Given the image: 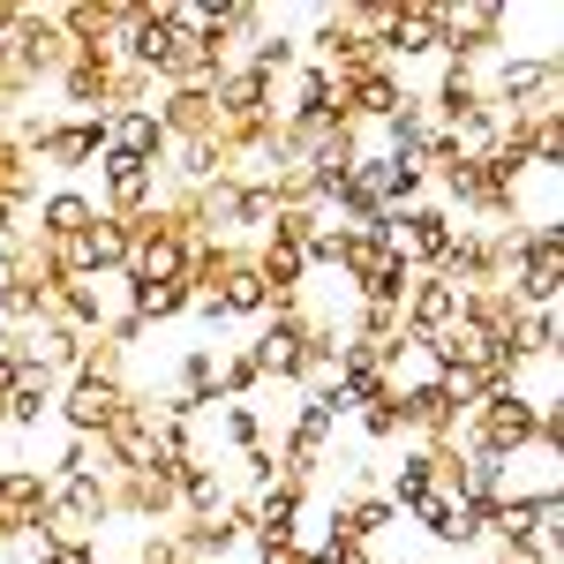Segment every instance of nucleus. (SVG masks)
<instances>
[{
  "label": "nucleus",
  "mask_w": 564,
  "mask_h": 564,
  "mask_svg": "<svg viewBox=\"0 0 564 564\" xmlns=\"http://www.w3.org/2000/svg\"><path fill=\"white\" fill-rule=\"evenodd\" d=\"M106 159V113H53V129L39 135V166L53 181H84Z\"/></svg>",
  "instance_id": "nucleus-1"
},
{
  "label": "nucleus",
  "mask_w": 564,
  "mask_h": 564,
  "mask_svg": "<svg viewBox=\"0 0 564 564\" xmlns=\"http://www.w3.org/2000/svg\"><path fill=\"white\" fill-rule=\"evenodd\" d=\"M129 406V384H98V377H61V399H53V422L61 436H106Z\"/></svg>",
  "instance_id": "nucleus-2"
},
{
  "label": "nucleus",
  "mask_w": 564,
  "mask_h": 564,
  "mask_svg": "<svg viewBox=\"0 0 564 564\" xmlns=\"http://www.w3.org/2000/svg\"><path fill=\"white\" fill-rule=\"evenodd\" d=\"M106 497H113V520H135L143 534L181 520V481L166 475V467H151V475H113Z\"/></svg>",
  "instance_id": "nucleus-3"
},
{
  "label": "nucleus",
  "mask_w": 564,
  "mask_h": 564,
  "mask_svg": "<svg viewBox=\"0 0 564 564\" xmlns=\"http://www.w3.org/2000/svg\"><path fill=\"white\" fill-rule=\"evenodd\" d=\"M159 188H166L159 166H135V159H121V151H106L90 196H98V212H113V218H143L151 204H159Z\"/></svg>",
  "instance_id": "nucleus-4"
},
{
  "label": "nucleus",
  "mask_w": 564,
  "mask_h": 564,
  "mask_svg": "<svg viewBox=\"0 0 564 564\" xmlns=\"http://www.w3.org/2000/svg\"><path fill=\"white\" fill-rule=\"evenodd\" d=\"M308 505H316V489L279 475L271 489L249 497V542H294V534L308 527Z\"/></svg>",
  "instance_id": "nucleus-5"
},
{
  "label": "nucleus",
  "mask_w": 564,
  "mask_h": 564,
  "mask_svg": "<svg viewBox=\"0 0 564 564\" xmlns=\"http://www.w3.org/2000/svg\"><path fill=\"white\" fill-rule=\"evenodd\" d=\"M113 53H98V45H76L68 53V68L53 76V98H61V113H106V98H113Z\"/></svg>",
  "instance_id": "nucleus-6"
},
{
  "label": "nucleus",
  "mask_w": 564,
  "mask_h": 564,
  "mask_svg": "<svg viewBox=\"0 0 564 564\" xmlns=\"http://www.w3.org/2000/svg\"><path fill=\"white\" fill-rule=\"evenodd\" d=\"M31 234L39 241H76L90 218H98V196H90L84 181H53V188H39V204H31Z\"/></svg>",
  "instance_id": "nucleus-7"
},
{
  "label": "nucleus",
  "mask_w": 564,
  "mask_h": 564,
  "mask_svg": "<svg viewBox=\"0 0 564 564\" xmlns=\"http://www.w3.org/2000/svg\"><path fill=\"white\" fill-rule=\"evenodd\" d=\"M406 527H422V534L444 542V550H481V512L459 497V489H444V481L414 505V520H406Z\"/></svg>",
  "instance_id": "nucleus-8"
},
{
  "label": "nucleus",
  "mask_w": 564,
  "mask_h": 564,
  "mask_svg": "<svg viewBox=\"0 0 564 564\" xmlns=\"http://www.w3.org/2000/svg\"><path fill=\"white\" fill-rule=\"evenodd\" d=\"M218 308H226V324H263V316H271V279L257 271V249H249V241H234V257H226Z\"/></svg>",
  "instance_id": "nucleus-9"
},
{
  "label": "nucleus",
  "mask_w": 564,
  "mask_h": 564,
  "mask_svg": "<svg viewBox=\"0 0 564 564\" xmlns=\"http://www.w3.org/2000/svg\"><path fill=\"white\" fill-rule=\"evenodd\" d=\"M384 53H391V68H406V61H444V23H436V0H399V8H391Z\"/></svg>",
  "instance_id": "nucleus-10"
},
{
  "label": "nucleus",
  "mask_w": 564,
  "mask_h": 564,
  "mask_svg": "<svg viewBox=\"0 0 564 564\" xmlns=\"http://www.w3.org/2000/svg\"><path fill=\"white\" fill-rule=\"evenodd\" d=\"M436 489V459L422 452V444H399V459H391V475H384V497H391V512L399 520H414V505Z\"/></svg>",
  "instance_id": "nucleus-11"
},
{
  "label": "nucleus",
  "mask_w": 564,
  "mask_h": 564,
  "mask_svg": "<svg viewBox=\"0 0 564 564\" xmlns=\"http://www.w3.org/2000/svg\"><path fill=\"white\" fill-rule=\"evenodd\" d=\"M241 68H249V76H263V84H286V76L302 68V31H286V23L271 15V31L241 53Z\"/></svg>",
  "instance_id": "nucleus-12"
},
{
  "label": "nucleus",
  "mask_w": 564,
  "mask_h": 564,
  "mask_svg": "<svg viewBox=\"0 0 564 564\" xmlns=\"http://www.w3.org/2000/svg\"><path fill=\"white\" fill-rule=\"evenodd\" d=\"M121 257H129V218L98 212L84 226V263H90V271H121Z\"/></svg>",
  "instance_id": "nucleus-13"
},
{
  "label": "nucleus",
  "mask_w": 564,
  "mask_h": 564,
  "mask_svg": "<svg viewBox=\"0 0 564 564\" xmlns=\"http://www.w3.org/2000/svg\"><path fill=\"white\" fill-rule=\"evenodd\" d=\"M188 302H196L188 286H135V294H129V308H135V324H143V332H151V324H174V316H188Z\"/></svg>",
  "instance_id": "nucleus-14"
},
{
  "label": "nucleus",
  "mask_w": 564,
  "mask_h": 564,
  "mask_svg": "<svg viewBox=\"0 0 564 564\" xmlns=\"http://www.w3.org/2000/svg\"><path fill=\"white\" fill-rule=\"evenodd\" d=\"M31 564H98V550H90V542H53V550H39Z\"/></svg>",
  "instance_id": "nucleus-15"
},
{
  "label": "nucleus",
  "mask_w": 564,
  "mask_h": 564,
  "mask_svg": "<svg viewBox=\"0 0 564 564\" xmlns=\"http://www.w3.org/2000/svg\"><path fill=\"white\" fill-rule=\"evenodd\" d=\"M15 23H23V0H0V39H8Z\"/></svg>",
  "instance_id": "nucleus-16"
},
{
  "label": "nucleus",
  "mask_w": 564,
  "mask_h": 564,
  "mask_svg": "<svg viewBox=\"0 0 564 564\" xmlns=\"http://www.w3.org/2000/svg\"><path fill=\"white\" fill-rule=\"evenodd\" d=\"M294 564H339L332 550H294Z\"/></svg>",
  "instance_id": "nucleus-17"
}]
</instances>
